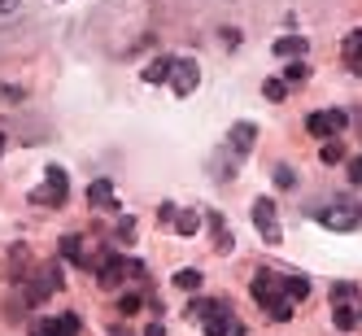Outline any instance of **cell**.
Here are the masks:
<instances>
[{"instance_id": "1", "label": "cell", "mask_w": 362, "mask_h": 336, "mask_svg": "<svg viewBox=\"0 0 362 336\" xmlns=\"http://www.w3.org/2000/svg\"><path fill=\"white\" fill-rule=\"evenodd\" d=\"M253 301L267 310V319L275 323H288L293 310L310 297V279L305 275H284V271H257L253 284H249Z\"/></svg>"}, {"instance_id": "2", "label": "cell", "mask_w": 362, "mask_h": 336, "mask_svg": "<svg viewBox=\"0 0 362 336\" xmlns=\"http://www.w3.org/2000/svg\"><path fill=\"white\" fill-rule=\"evenodd\" d=\"M188 315L201 323L205 336H245V323L240 315L231 310V301H218V297H197L188 306Z\"/></svg>"}, {"instance_id": "3", "label": "cell", "mask_w": 362, "mask_h": 336, "mask_svg": "<svg viewBox=\"0 0 362 336\" xmlns=\"http://www.w3.org/2000/svg\"><path fill=\"white\" fill-rule=\"evenodd\" d=\"M315 219H319L327 231H358V223H362V205H358L354 197H336V201L323 205Z\"/></svg>"}, {"instance_id": "4", "label": "cell", "mask_w": 362, "mask_h": 336, "mask_svg": "<svg viewBox=\"0 0 362 336\" xmlns=\"http://www.w3.org/2000/svg\"><path fill=\"white\" fill-rule=\"evenodd\" d=\"M354 297H358V289H354V284H336V289H332V323L341 328V332H354V328H362Z\"/></svg>"}, {"instance_id": "5", "label": "cell", "mask_w": 362, "mask_h": 336, "mask_svg": "<svg viewBox=\"0 0 362 336\" xmlns=\"http://www.w3.org/2000/svg\"><path fill=\"white\" fill-rule=\"evenodd\" d=\"M197 83H201V70H197V62H192V57H170L166 88H170L175 96H192V92H197Z\"/></svg>"}, {"instance_id": "6", "label": "cell", "mask_w": 362, "mask_h": 336, "mask_svg": "<svg viewBox=\"0 0 362 336\" xmlns=\"http://www.w3.org/2000/svg\"><path fill=\"white\" fill-rule=\"evenodd\" d=\"M253 227H257V236H262L267 245H279V241H284L279 210H275V201H271V197H257V201H253Z\"/></svg>"}, {"instance_id": "7", "label": "cell", "mask_w": 362, "mask_h": 336, "mask_svg": "<svg viewBox=\"0 0 362 336\" xmlns=\"http://www.w3.org/2000/svg\"><path fill=\"white\" fill-rule=\"evenodd\" d=\"M66 197H70V179H66V170H62V166H48V170H44V188H35L31 201L53 210V205H62Z\"/></svg>"}, {"instance_id": "8", "label": "cell", "mask_w": 362, "mask_h": 336, "mask_svg": "<svg viewBox=\"0 0 362 336\" xmlns=\"http://www.w3.org/2000/svg\"><path fill=\"white\" fill-rule=\"evenodd\" d=\"M349 127V114L345 110H315L305 118V132L310 136H319V140H332V136H341Z\"/></svg>"}, {"instance_id": "9", "label": "cell", "mask_w": 362, "mask_h": 336, "mask_svg": "<svg viewBox=\"0 0 362 336\" xmlns=\"http://www.w3.org/2000/svg\"><path fill=\"white\" fill-rule=\"evenodd\" d=\"M27 289H31V293H27V301H44L53 289H62V267H57V262L40 267V271H35V279L27 284Z\"/></svg>"}, {"instance_id": "10", "label": "cell", "mask_w": 362, "mask_h": 336, "mask_svg": "<svg viewBox=\"0 0 362 336\" xmlns=\"http://www.w3.org/2000/svg\"><path fill=\"white\" fill-rule=\"evenodd\" d=\"M31 336H79V315H57L31 323Z\"/></svg>"}, {"instance_id": "11", "label": "cell", "mask_w": 362, "mask_h": 336, "mask_svg": "<svg viewBox=\"0 0 362 336\" xmlns=\"http://www.w3.org/2000/svg\"><path fill=\"white\" fill-rule=\"evenodd\" d=\"M257 144V127L253 122H236L231 127V136H227V153H236V158H249Z\"/></svg>"}, {"instance_id": "12", "label": "cell", "mask_w": 362, "mask_h": 336, "mask_svg": "<svg viewBox=\"0 0 362 336\" xmlns=\"http://www.w3.org/2000/svg\"><path fill=\"white\" fill-rule=\"evenodd\" d=\"M88 205H96V210H118V197H114L110 179H96V184L88 188Z\"/></svg>"}, {"instance_id": "13", "label": "cell", "mask_w": 362, "mask_h": 336, "mask_svg": "<svg viewBox=\"0 0 362 336\" xmlns=\"http://www.w3.org/2000/svg\"><path fill=\"white\" fill-rule=\"evenodd\" d=\"M341 57H345V66H349V70H358V66H362V31H349V35H345Z\"/></svg>"}, {"instance_id": "14", "label": "cell", "mask_w": 362, "mask_h": 336, "mask_svg": "<svg viewBox=\"0 0 362 336\" xmlns=\"http://www.w3.org/2000/svg\"><path fill=\"white\" fill-rule=\"evenodd\" d=\"M275 53L279 57H305V40L301 35H284V40H275Z\"/></svg>"}, {"instance_id": "15", "label": "cell", "mask_w": 362, "mask_h": 336, "mask_svg": "<svg viewBox=\"0 0 362 336\" xmlns=\"http://www.w3.org/2000/svg\"><path fill=\"white\" fill-rule=\"evenodd\" d=\"M197 227H201L197 210H179L175 214V231H179V236H197Z\"/></svg>"}, {"instance_id": "16", "label": "cell", "mask_w": 362, "mask_h": 336, "mask_svg": "<svg viewBox=\"0 0 362 336\" xmlns=\"http://www.w3.org/2000/svg\"><path fill=\"white\" fill-rule=\"evenodd\" d=\"M62 253L70 257L74 267H88V257H83V241H79V236H66V241H62Z\"/></svg>"}, {"instance_id": "17", "label": "cell", "mask_w": 362, "mask_h": 336, "mask_svg": "<svg viewBox=\"0 0 362 336\" xmlns=\"http://www.w3.org/2000/svg\"><path fill=\"white\" fill-rule=\"evenodd\" d=\"M279 79H284V83H288V88H301V83L310 79V66H305V62H293L288 70H284V74H279Z\"/></svg>"}, {"instance_id": "18", "label": "cell", "mask_w": 362, "mask_h": 336, "mask_svg": "<svg viewBox=\"0 0 362 336\" xmlns=\"http://www.w3.org/2000/svg\"><path fill=\"white\" fill-rule=\"evenodd\" d=\"M319 158L327 162V166H336V162H345V149H341V140H323V149H319Z\"/></svg>"}, {"instance_id": "19", "label": "cell", "mask_w": 362, "mask_h": 336, "mask_svg": "<svg viewBox=\"0 0 362 336\" xmlns=\"http://www.w3.org/2000/svg\"><path fill=\"white\" fill-rule=\"evenodd\" d=\"M166 70H170V57H158V62L144 70V79H148V83H166Z\"/></svg>"}, {"instance_id": "20", "label": "cell", "mask_w": 362, "mask_h": 336, "mask_svg": "<svg viewBox=\"0 0 362 336\" xmlns=\"http://www.w3.org/2000/svg\"><path fill=\"white\" fill-rule=\"evenodd\" d=\"M175 289H201V271H175Z\"/></svg>"}, {"instance_id": "21", "label": "cell", "mask_w": 362, "mask_h": 336, "mask_svg": "<svg viewBox=\"0 0 362 336\" xmlns=\"http://www.w3.org/2000/svg\"><path fill=\"white\" fill-rule=\"evenodd\" d=\"M262 96L267 100H284V96H288V83H284V79H267L262 83Z\"/></svg>"}, {"instance_id": "22", "label": "cell", "mask_w": 362, "mask_h": 336, "mask_svg": "<svg viewBox=\"0 0 362 336\" xmlns=\"http://www.w3.org/2000/svg\"><path fill=\"white\" fill-rule=\"evenodd\" d=\"M349 184H354V188H362V158H354V162H349Z\"/></svg>"}, {"instance_id": "23", "label": "cell", "mask_w": 362, "mask_h": 336, "mask_svg": "<svg viewBox=\"0 0 362 336\" xmlns=\"http://www.w3.org/2000/svg\"><path fill=\"white\" fill-rule=\"evenodd\" d=\"M275 184H279V188H293V170L279 166V170H275Z\"/></svg>"}, {"instance_id": "24", "label": "cell", "mask_w": 362, "mask_h": 336, "mask_svg": "<svg viewBox=\"0 0 362 336\" xmlns=\"http://www.w3.org/2000/svg\"><path fill=\"white\" fill-rule=\"evenodd\" d=\"M18 5H22V0H0V13H13Z\"/></svg>"}, {"instance_id": "25", "label": "cell", "mask_w": 362, "mask_h": 336, "mask_svg": "<svg viewBox=\"0 0 362 336\" xmlns=\"http://www.w3.org/2000/svg\"><path fill=\"white\" fill-rule=\"evenodd\" d=\"M162 332H166L162 323H148V328H144V336H162Z\"/></svg>"}, {"instance_id": "26", "label": "cell", "mask_w": 362, "mask_h": 336, "mask_svg": "<svg viewBox=\"0 0 362 336\" xmlns=\"http://www.w3.org/2000/svg\"><path fill=\"white\" fill-rule=\"evenodd\" d=\"M0 153H5V136H0Z\"/></svg>"}, {"instance_id": "27", "label": "cell", "mask_w": 362, "mask_h": 336, "mask_svg": "<svg viewBox=\"0 0 362 336\" xmlns=\"http://www.w3.org/2000/svg\"><path fill=\"white\" fill-rule=\"evenodd\" d=\"M358 319H362V306H358Z\"/></svg>"}, {"instance_id": "28", "label": "cell", "mask_w": 362, "mask_h": 336, "mask_svg": "<svg viewBox=\"0 0 362 336\" xmlns=\"http://www.w3.org/2000/svg\"><path fill=\"white\" fill-rule=\"evenodd\" d=\"M358 74H362V66H358Z\"/></svg>"}]
</instances>
